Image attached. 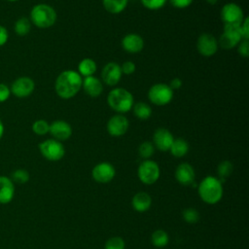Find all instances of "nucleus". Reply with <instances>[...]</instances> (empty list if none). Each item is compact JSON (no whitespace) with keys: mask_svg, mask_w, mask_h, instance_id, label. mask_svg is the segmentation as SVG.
I'll return each mask as SVG.
<instances>
[{"mask_svg":"<svg viewBox=\"0 0 249 249\" xmlns=\"http://www.w3.org/2000/svg\"><path fill=\"white\" fill-rule=\"evenodd\" d=\"M82 76L74 70L62 71L56 78L54 89L56 94L62 99L74 97L82 89Z\"/></svg>","mask_w":249,"mask_h":249,"instance_id":"f257e3e1","label":"nucleus"},{"mask_svg":"<svg viewBox=\"0 0 249 249\" xmlns=\"http://www.w3.org/2000/svg\"><path fill=\"white\" fill-rule=\"evenodd\" d=\"M223 183L218 177L206 176L197 187V193L202 201L207 204L218 203L223 196Z\"/></svg>","mask_w":249,"mask_h":249,"instance_id":"f03ea898","label":"nucleus"},{"mask_svg":"<svg viewBox=\"0 0 249 249\" xmlns=\"http://www.w3.org/2000/svg\"><path fill=\"white\" fill-rule=\"evenodd\" d=\"M109 107L119 114H124L132 109L134 104L133 95L124 88H116L110 90L107 95Z\"/></svg>","mask_w":249,"mask_h":249,"instance_id":"7ed1b4c3","label":"nucleus"},{"mask_svg":"<svg viewBox=\"0 0 249 249\" xmlns=\"http://www.w3.org/2000/svg\"><path fill=\"white\" fill-rule=\"evenodd\" d=\"M55 10L48 4H37L30 11V21L38 28L46 29L52 27L56 21Z\"/></svg>","mask_w":249,"mask_h":249,"instance_id":"20e7f679","label":"nucleus"},{"mask_svg":"<svg viewBox=\"0 0 249 249\" xmlns=\"http://www.w3.org/2000/svg\"><path fill=\"white\" fill-rule=\"evenodd\" d=\"M149 100L157 106H164L173 98V90L167 84L158 83L153 85L148 91Z\"/></svg>","mask_w":249,"mask_h":249,"instance_id":"39448f33","label":"nucleus"},{"mask_svg":"<svg viewBox=\"0 0 249 249\" xmlns=\"http://www.w3.org/2000/svg\"><path fill=\"white\" fill-rule=\"evenodd\" d=\"M39 151L46 160L51 161H57L61 160L65 154V149L62 143L53 138L42 141L39 144Z\"/></svg>","mask_w":249,"mask_h":249,"instance_id":"423d86ee","label":"nucleus"},{"mask_svg":"<svg viewBox=\"0 0 249 249\" xmlns=\"http://www.w3.org/2000/svg\"><path fill=\"white\" fill-rule=\"evenodd\" d=\"M243 39L240 24H224L223 32L219 38V45L225 50L233 49Z\"/></svg>","mask_w":249,"mask_h":249,"instance_id":"0eeeda50","label":"nucleus"},{"mask_svg":"<svg viewBox=\"0 0 249 249\" xmlns=\"http://www.w3.org/2000/svg\"><path fill=\"white\" fill-rule=\"evenodd\" d=\"M160 170L159 164L152 160H143L137 169V176L139 180L146 185L156 183L160 178Z\"/></svg>","mask_w":249,"mask_h":249,"instance_id":"6e6552de","label":"nucleus"},{"mask_svg":"<svg viewBox=\"0 0 249 249\" xmlns=\"http://www.w3.org/2000/svg\"><path fill=\"white\" fill-rule=\"evenodd\" d=\"M220 17L224 24L239 25L244 19V15L241 7L232 2L228 3L222 7Z\"/></svg>","mask_w":249,"mask_h":249,"instance_id":"1a4fd4ad","label":"nucleus"},{"mask_svg":"<svg viewBox=\"0 0 249 249\" xmlns=\"http://www.w3.org/2000/svg\"><path fill=\"white\" fill-rule=\"evenodd\" d=\"M34 89H35L34 81L31 78L26 76H22L16 79L10 87L11 93L18 98L28 97L29 95L32 94Z\"/></svg>","mask_w":249,"mask_h":249,"instance_id":"9d476101","label":"nucleus"},{"mask_svg":"<svg viewBox=\"0 0 249 249\" xmlns=\"http://www.w3.org/2000/svg\"><path fill=\"white\" fill-rule=\"evenodd\" d=\"M197 52L203 56H212L218 51V41L210 33H202L196 41Z\"/></svg>","mask_w":249,"mask_h":249,"instance_id":"9b49d317","label":"nucleus"},{"mask_svg":"<svg viewBox=\"0 0 249 249\" xmlns=\"http://www.w3.org/2000/svg\"><path fill=\"white\" fill-rule=\"evenodd\" d=\"M129 127V122L127 118L123 114L114 115L107 122V131L113 137H120L125 134Z\"/></svg>","mask_w":249,"mask_h":249,"instance_id":"f8f14e48","label":"nucleus"},{"mask_svg":"<svg viewBox=\"0 0 249 249\" xmlns=\"http://www.w3.org/2000/svg\"><path fill=\"white\" fill-rule=\"evenodd\" d=\"M116 175L115 167L107 161H102L97 163L91 170L92 179L98 183H109Z\"/></svg>","mask_w":249,"mask_h":249,"instance_id":"ddd939ff","label":"nucleus"},{"mask_svg":"<svg viewBox=\"0 0 249 249\" xmlns=\"http://www.w3.org/2000/svg\"><path fill=\"white\" fill-rule=\"evenodd\" d=\"M121 65L116 62H108L101 71V79L107 86H116L122 78Z\"/></svg>","mask_w":249,"mask_h":249,"instance_id":"4468645a","label":"nucleus"},{"mask_svg":"<svg viewBox=\"0 0 249 249\" xmlns=\"http://www.w3.org/2000/svg\"><path fill=\"white\" fill-rule=\"evenodd\" d=\"M174 140L172 133L164 127H159L153 134V144L155 148L161 152L169 151L170 146Z\"/></svg>","mask_w":249,"mask_h":249,"instance_id":"2eb2a0df","label":"nucleus"},{"mask_svg":"<svg viewBox=\"0 0 249 249\" xmlns=\"http://www.w3.org/2000/svg\"><path fill=\"white\" fill-rule=\"evenodd\" d=\"M49 133L53 136V139L61 142L71 137L72 127L67 122L62 120H56L50 124Z\"/></svg>","mask_w":249,"mask_h":249,"instance_id":"dca6fc26","label":"nucleus"},{"mask_svg":"<svg viewBox=\"0 0 249 249\" xmlns=\"http://www.w3.org/2000/svg\"><path fill=\"white\" fill-rule=\"evenodd\" d=\"M122 48L129 53H140L144 48L143 38L136 33H128L122 39Z\"/></svg>","mask_w":249,"mask_h":249,"instance_id":"f3484780","label":"nucleus"},{"mask_svg":"<svg viewBox=\"0 0 249 249\" xmlns=\"http://www.w3.org/2000/svg\"><path fill=\"white\" fill-rule=\"evenodd\" d=\"M195 176H196L195 169L188 162L180 163L175 169L176 180L184 186L192 185L195 181Z\"/></svg>","mask_w":249,"mask_h":249,"instance_id":"a211bd4d","label":"nucleus"},{"mask_svg":"<svg viewBox=\"0 0 249 249\" xmlns=\"http://www.w3.org/2000/svg\"><path fill=\"white\" fill-rule=\"evenodd\" d=\"M15 196V185L10 177L0 175V204L11 202Z\"/></svg>","mask_w":249,"mask_h":249,"instance_id":"6ab92c4d","label":"nucleus"},{"mask_svg":"<svg viewBox=\"0 0 249 249\" xmlns=\"http://www.w3.org/2000/svg\"><path fill=\"white\" fill-rule=\"evenodd\" d=\"M82 88L89 97L93 98L98 97L103 90L102 82L94 76L85 77V79H83L82 82Z\"/></svg>","mask_w":249,"mask_h":249,"instance_id":"aec40b11","label":"nucleus"},{"mask_svg":"<svg viewBox=\"0 0 249 249\" xmlns=\"http://www.w3.org/2000/svg\"><path fill=\"white\" fill-rule=\"evenodd\" d=\"M131 204L135 211L142 213L150 209L152 205V197L146 192H138L133 196Z\"/></svg>","mask_w":249,"mask_h":249,"instance_id":"412c9836","label":"nucleus"},{"mask_svg":"<svg viewBox=\"0 0 249 249\" xmlns=\"http://www.w3.org/2000/svg\"><path fill=\"white\" fill-rule=\"evenodd\" d=\"M189 151V144L183 138H176L173 140L169 152L175 158H182L184 157Z\"/></svg>","mask_w":249,"mask_h":249,"instance_id":"4be33fe9","label":"nucleus"},{"mask_svg":"<svg viewBox=\"0 0 249 249\" xmlns=\"http://www.w3.org/2000/svg\"><path fill=\"white\" fill-rule=\"evenodd\" d=\"M128 0H102L104 9L113 15L122 13L127 5Z\"/></svg>","mask_w":249,"mask_h":249,"instance_id":"5701e85b","label":"nucleus"},{"mask_svg":"<svg viewBox=\"0 0 249 249\" xmlns=\"http://www.w3.org/2000/svg\"><path fill=\"white\" fill-rule=\"evenodd\" d=\"M96 63L91 58H84L78 64V73L84 77L93 76L96 71Z\"/></svg>","mask_w":249,"mask_h":249,"instance_id":"b1692460","label":"nucleus"},{"mask_svg":"<svg viewBox=\"0 0 249 249\" xmlns=\"http://www.w3.org/2000/svg\"><path fill=\"white\" fill-rule=\"evenodd\" d=\"M135 117L139 120H148L152 115V108L146 102H137L132 106Z\"/></svg>","mask_w":249,"mask_h":249,"instance_id":"393cba45","label":"nucleus"},{"mask_svg":"<svg viewBox=\"0 0 249 249\" xmlns=\"http://www.w3.org/2000/svg\"><path fill=\"white\" fill-rule=\"evenodd\" d=\"M31 29V21L25 17H21L17 19L14 25V30L18 36H25Z\"/></svg>","mask_w":249,"mask_h":249,"instance_id":"a878e982","label":"nucleus"},{"mask_svg":"<svg viewBox=\"0 0 249 249\" xmlns=\"http://www.w3.org/2000/svg\"><path fill=\"white\" fill-rule=\"evenodd\" d=\"M151 241L154 246L156 247H164L167 245L169 241V236L167 232L163 230H157L152 233L151 236Z\"/></svg>","mask_w":249,"mask_h":249,"instance_id":"bb28decb","label":"nucleus"},{"mask_svg":"<svg viewBox=\"0 0 249 249\" xmlns=\"http://www.w3.org/2000/svg\"><path fill=\"white\" fill-rule=\"evenodd\" d=\"M233 170V165L230 160H223L219 163L217 166V173L219 176V179L223 183L226 178H228Z\"/></svg>","mask_w":249,"mask_h":249,"instance_id":"cd10ccee","label":"nucleus"},{"mask_svg":"<svg viewBox=\"0 0 249 249\" xmlns=\"http://www.w3.org/2000/svg\"><path fill=\"white\" fill-rule=\"evenodd\" d=\"M138 153L144 160H149L155 153V146L150 141H144L139 145Z\"/></svg>","mask_w":249,"mask_h":249,"instance_id":"c85d7f7f","label":"nucleus"},{"mask_svg":"<svg viewBox=\"0 0 249 249\" xmlns=\"http://www.w3.org/2000/svg\"><path fill=\"white\" fill-rule=\"evenodd\" d=\"M11 180L15 183L18 184H24L26 182H28L29 180V173L27 170L22 169V168H18L16 170H14L11 173Z\"/></svg>","mask_w":249,"mask_h":249,"instance_id":"c756f323","label":"nucleus"},{"mask_svg":"<svg viewBox=\"0 0 249 249\" xmlns=\"http://www.w3.org/2000/svg\"><path fill=\"white\" fill-rule=\"evenodd\" d=\"M32 131L37 135H45L49 132L50 124L45 120H37L32 124Z\"/></svg>","mask_w":249,"mask_h":249,"instance_id":"7c9ffc66","label":"nucleus"},{"mask_svg":"<svg viewBox=\"0 0 249 249\" xmlns=\"http://www.w3.org/2000/svg\"><path fill=\"white\" fill-rule=\"evenodd\" d=\"M183 220L189 224H195L199 220V213L196 208H185L182 212Z\"/></svg>","mask_w":249,"mask_h":249,"instance_id":"2f4dec72","label":"nucleus"},{"mask_svg":"<svg viewBox=\"0 0 249 249\" xmlns=\"http://www.w3.org/2000/svg\"><path fill=\"white\" fill-rule=\"evenodd\" d=\"M124 240L120 236H113L109 238L104 246V249H124Z\"/></svg>","mask_w":249,"mask_h":249,"instance_id":"473e14b6","label":"nucleus"},{"mask_svg":"<svg viewBox=\"0 0 249 249\" xmlns=\"http://www.w3.org/2000/svg\"><path fill=\"white\" fill-rule=\"evenodd\" d=\"M167 0H141L142 5L149 10H159L165 5Z\"/></svg>","mask_w":249,"mask_h":249,"instance_id":"72a5a7b5","label":"nucleus"},{"mask_svg":"<svg viewBox=\"0 0 249 249\" xmlns=\"http://www.w3.org/2000/svg\"><path fill=\"white\" fill-rule=\"evenodd\" d=\"M237 53L242 57L249 56V39H242L237 45Z\"/></svg>","mask_w":249,"mask_h":249,"instance_id":"f704fd0d","label":"nucleus"},{"mask_svg":"<svg viewBox=\"0 0 249 249\" xmlns=\"http://www.w3.org/2000/svg\"><path fill=\"white\" fill-rule=\"evenodd\" d=\"M136 66L134 64V62L128 60V61H124L122 65H121V70L122 73L124 75H131L135 72Z\"/></svg>","mask_w":249,"mask_h":249,"instance_id":"c9c22d12","label":"nucleus"},{"mask_svg":"<svg viewBox=\"0 0 249 249\" xmlns=\"http://www.w3.org/2000/svg\"><path fill=\"white\" fill-rule=\"evenodd\" d=\"M10 95H11L10 88L5 84L0 83V103L8 100Z\"/></svg>","mask_w":249,"mask_h":249,"instance_id":"e433bc0d","label":"nucleus"},{"mask_svg":"<svg viewBox=\"0 0 249 249\" xmlns=\"http://www.w3.org/2000/svg\"><path fill=\"white\" fill-rule=\"evenodd\" d=\"M240 30L243 39H249V18H244L242 22L240 23Z\"/></svg>","mask_w":249,"mask_h":249,"instance_id":"4c0bfd02","label":"nucleus"},{"mask_svg":"<svg viewBox=\"0 0 249 249\" xmlns=\"http://www.w3.org/2000/svg\"><path fill=\"white\" fill-rule=\"evenodd\" d=\"M194 0H169L171 5L178 9H184L189 7Z\"/></svg>","mask_w":249,"mask_h":249,"instance_id":"58836bf2","label":"nucleus"},{"mask_svg":"<svg viewBox=\"0 0 249 249\" xmlns=\"http://www.w3.org/2000/svg\"><path fill=\"white\" fill-rule=\"evenodd\" d=\"M9 39V32L7 28L0 24V47L4 46Z\"/></svg>","mask_w":249,"mask_h":249,"instance_id":"ea45409f","label":"nucleus"},{"mask_svg":"<svg viewBox=\"0 0 249 249\" xmlns=\"http://www.w3.org/2000/svg\"><path fill=\"white\" fill-rule=\"evenodd\" d=\"M182 85H183V82H182L181 79H179V78H174V79H172V80L170 81V83H169L168 86L171 88L172 90H174V89H179L182 87Z\"/></svg>","mask_w":249,"mask_h":249,"instance_id":"a19ab883","label":"nucleus"},{"mask_svg":"<svg viewBox=\"0 0 249 249\" xmlns=\"http://www.w3.org/2000/svg\"><path fill=\"white\" fill-rule=\"evenodd\" d=\"M3 134H4V124H3V122L0 119V139L2 138Z\"/></svg>","mask_w":249,"mask_h":249,"instance_id":"79ce46f5","label":"nucleus"},{"mask_svg":"<svg viewBox=\"0 0 249 249\" xmlns=\"http://www.w3.org/2000/svg\"><path fill=\"white\" fill-rule=\"evenodd\" d=\"M208 4H210V5H215L217 2H218V0H205Z\"/></svg>","mask_w":249,"mask_h":249,"instance_id":"37998d69","label":"nucleus"},{"mask_svg":"<svg viewBox=\"0 0 249 249\" xmlns=\"http://www.w3.org/2000/svg\"><path fill=\"white\" fill-rule=\"evenodd\" d=\"M6 1H9V2H17L18 0H6Z\"/></svg>","mask_w":249,"mask_h":249,"instance_id":"c03bdc74","label":"nucleus"}]
</instances>
